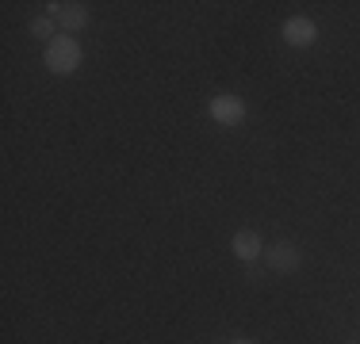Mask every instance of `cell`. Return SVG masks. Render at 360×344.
Listing matches in <instances>:
<instances>
[{"instance_id": "3", "label": "cell", "mask_w": 360, "mask_h": 344, "mask_svg": "<svg viewBox=\"0 0 360 344\" xmlns=\"http://www.w3.org/2000/svg\"><path fill=\"white\" fill-rule=\"evenodd\" d=\"M314 39H319V27H314V20H307V15H291L284 23V42L288 46H314Z\"/></svg>"}, {"instance_id": "9", "label": "cell", "mask_w": 360, "mask_h": 344, "mask_svg": "<svg viewBox=\"0 0 360 344\" xmlns=\"http://www.w3.org/2000/svg\"><path fill=\"white\" fill-rule=\"evenodd\" d=\"M353 344H360V340H353Z\"/></svg>"}, {"instance_id": "5", "label": "cell", "mask_w": 360, "mask_h": 344, "mask_svg": "<svg viewBox=\"0 0 360 344\" xmlns=\"http://www.w3.org/2000/svg\"><path fill=\"white\" fill-rule=\"evenodd\" d=\"M211 119L222 123V126H238L245 119V103L238 96H215L211 100Z\"/></svg>"}, {"instance_id": "4", "label": "cell", "mask_w": 360, "mask_h": 344, "mask_svg": "<svg viewBox=\"0 0 360 344\" xmlns=\"http://www.w3.org/2000/svg\"><path fill=\"white\" fill-rule=\"evenodd\" d=\"M269 268L272 272H295L299 264H303V253H299V245H291V241H280V245H269Z\"/></svg>"}, {"instance_id": "1", "label": "cell", "mask_w": 360, "mask_h": 344, "mask_svg": "<svg viewBox=\"0 0 360 344\" xmlns=\"http://www.w3.org/2000/svg\"><path fill=\"white\" fill-rule=\"evenodd\" d=\"M46 69H54L58 77H70L77 65H81V42L77 39H54V42H46Z\"/></svg>"}, {"instance_id": "7", "label": "cell", "mask_w": 360, "mask_h": 344, "mask_svg": "<svg viewBox=\"0 0 360 344\" xmlns=\"http://www.w3.org/2000/svg\"><path fill=\"white\" fill-rule=\"evenodd\" d=\"M31 34L54 42V15H35V20H31Z\"/></svg>"}, {"instance_id": "2", "label": "cell", "mask_w": 360, "mask_h": 344, "mask_svg": "<svg viewBox=\"0 0 360 344\" xmlns=\"http://www.w3.org/2000/svg\"><path fill=\"white\" fill-rule=\"evenodd\" d=\"M50 15L62 31H81L89 23V8L81 0H58V4H50Z\"/></svg>"}, {"instance_id": "8", "label": "cell", "mask_w": 360, "mask_h": 344, "mask_svg": "<svg viewBox=\"0 0 360 344\" xmlns=\"http://www.w3.org/2000/svg\"><path fill=\"white\" fill-rule=\"evenodd\" d=\"M230 344H253V340H245V337H238V340H230Z\"/></svg>"}, {"instance_id": "6", "label": "cell", "mask_w": 360, "mask_h": 344, "mask_svg": "<svg viewBox=\"0 0 360 344\" xmlns=\"http://www.w3.org/2000/svg\"><path fill=\"white\" fill-rule=\"evenodd\" d=\"M230 249H234V256L238 260H245V264H257V256L264 253V241L257 230H238L234 241H230Z\"/></svg>"}]
</instances>
